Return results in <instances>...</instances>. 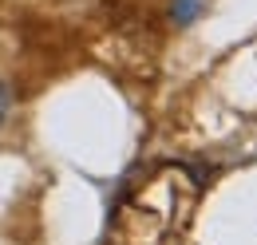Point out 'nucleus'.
<instances>
[{"mask_svg": "<svg viewBox=\"0 0 257 245\" xmlns=\"http://www.w3.org/2000/svg\"><path fill=\"white\" fill-rule=\"evenodd\" d=\"M198 12H202V0H174V4H170L174 24H194V20H198Z\"/></svg>", "mask_w": 257, "mask_h": 245, "instance_id": "nucleus-1", "label": "nucleus"}, {"mask_svg": "<svg viewBox=\"0 0 257 245\" xmlns=\"http://www.w3.org/2000/svg\"><path fill=\"white\" fill-rule=\"evenodd\" d=\"M4 111H8V91L0 87V119H4Z\"/></svg>", "mask_w": 257, "mask_h": 245, "instance_id": "nucleus-2", "label": "nucleus"}]
</instances>
